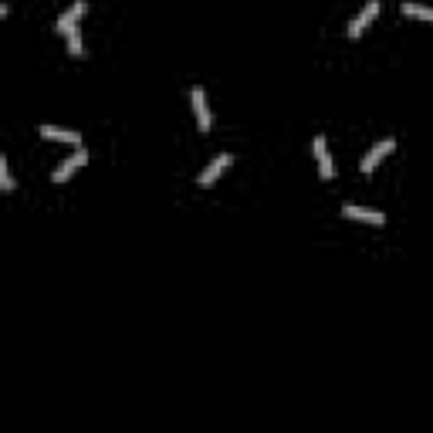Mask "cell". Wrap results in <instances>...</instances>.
<instances>
[{
  "label": "cell",
  "instance_id": "cell-9",
  "mask_svg": "<svg viewBox=\"0 0 433 433\" xmlns=\"http://www.w3.org/2000/svg\"><path fill=\"white\" fill-rule=\"evenodd\" d=\"M190 102H193V112H197V125L207 132V129H210V109H207L203 88H193V92H190Z\"/></svg>",
  "mask_w": 433,
  "mask_h": 433
},
{
  "label": "cell",
  "instance_id": "cell-6",
  "mask_svg": "<svg viewBox=\"0 0 433 433\" xmlns=\"http://www.w3.org/2000/svg\"><path fill=\"white\" fill-rule=\"evenodd\" d=\"M231 162H234V156H231V153H220V156H217L210 166H207V169H203V173H200V183H203V187L217 183V176H224V169H227Z\"/></svg>",
  "mask_w": 433,
  "mask_h": 433
},
{
  "label": "cell",
  "instance_id": "cell-7",
  "mask_svg": "<svg viewBox=\"0 0 433 433\" xmlns=\"http://www.w3.org/2000/svg\"><path fill=\"white\" fill-rule=\"evenodd\" d=\"M85 10H88V3H85V0H75V7H72L68 14H61V17L54 21V31H58V34H65V31H72V28L78 24L81 17H85Z\"/></svg>",
  "mask_w": 433,
  "mask_h": 433
},
{
  "label": "cell",
  "instance_id": "cell-1",
  "mask_svg": "<svg viewBox=\"0 0 433 433\" xmlns=\"http://www.w3.org/2000/svg\"><path fill=\"white\" fill-rule=\"evenodd\" d=\"M379 10H383V3H379V0H369V3L355 14L352 24H349V38H362V31H366V28L379 17Z\"/></svg>",
  "mask_w": 433,
  "mask_h": 433
},
{
  "label": "cell",
  "instance_id": "cell-4",
  "mask_svg": "<svg viewBox=\"0 0 433 433\" xmlns=\"http://www.w3.org/2000/svg\"><path fill=\"white\" fill-rule=\"evenodd\" d=\"M393 149H396V142H393V139H383L379 146H372V149H369V156H366L362 162H359V169H362V173H372V169H376V166H379L383 159L390 156Z\"/></svg>",
  "mask_w": 433,
  "mask_h": 433
},
{
  "label": "cell",
  "instance_id": "cell-2",
  "mask_svg": "<svg viewBox=\"0 0 433 433\" xmlns=\"http://www.w3.org/2000/svg\"><path fill=\"white\" fill-rule=\"evenodd\" d=\"M85 162H88V153H85V146H78V149H75V156L65 159V162L54 169V176H51V180H54V183H68V180H72V173H75L78 166H85Z\"/></svg>",
  "mask_w": 433,
  "mask_h": 433
},
{
  "label": "cell",
  "instance_id": "cell-12",
  "mask_svg": "<svg viewBox=\"0 0 433 433\" xmlns=\"http://www.w3.org/2000/svg\"><path fill=\"white\" fill-rule=\"evenodd\" d=\"M0 190H3V193H14V176H10V166H7L3 156H0Z\"/></svg>",
  "mask_w": 433,
  "mask_h": 433
},
{
  "label": "cell",
  "instance_id": "cell-10",
  "mask_svg": "<svg viewBox=\"0 0 433 433\" xmlns=\"http://www.w3.org/2000/svg\"><path fill=\"white\" fill-rule=\"evenodd\" d=\"M406 17H420V21H433V7H420V3H403L399 7Z\"/></svg>",
  "mask_w": 433,
  "mask_h": 433
},
{
  "label": "cell",
  "instance_id": "cell-5",
  "mask_svg": "<svg viewBox=\"0 0 433 433\" xmlns=\"http://www.w3.org/2000/svg\"><path fill=\"white\" fill-rule=\"evenodd\" d=\"M315 159H318V173H321V180H335V166H332V156H328V142H325V136H315Z\"/></svg>",
  "mask_w": 433,
  "mask_h": 433
},
{
  "label": "cell",
  "instance_id": "cell-3",
  "mask_svg": "<svg viewBox=\"0 0 433 433\" xmlns=\"http://www.w3.org/2000/svg\"><path fill=\"white\" fill-rule=\"evenodd\" d=\"M342 217H349V220H362V224H372V227H383V224H386V217H383L379 210H366V207H355V203H346V207H342Z\"/></svg>",
  "mask_w": 433,
  "mask_h": 433
},
{
  "label": "cell",
  "instance_id": "cell-8",
  "mask_svg": "<svg viewBox=\"0 0 433 433\" xmlns=\"http://www.w3.org/2000/svg\"><path fill=\"white\" fill-rule=\"evenodd\" d=\"M41 136L51 139V142H68V146H81V136L78 132H68V129H54V125H41Z\"/></svg>",
  "mask_w": 433,
  "mask_h": 433
},
{
  "label": "cell",
  "instance_id": "cell-11",
  "mask_svg": "<svg viewBox=\"0 0 433 433\" xmlns=\"http://www.w3.org/2000/svg\"><path fill=\"white\" fill-rule=\"evenodd\" d=\"M65 38H68V51H72V58H85V44H81L78 28H72V31H65Z\"/></svg>",
  "mask_w": 433,
  "mask_h": 433
}]
</instances>
